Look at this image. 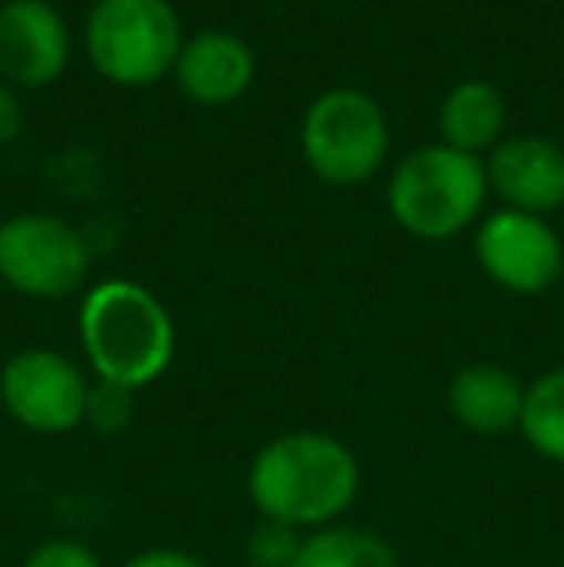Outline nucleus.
<instances>
[{"label": "nucleus", "mask_w": 564, "mask_h": 567, "mask_svg": "<svg viewBox=\"0 0 564 567\" xmlns=\"http://www.w3.org/2000/svg\"><path fill=\"white\" fill-rule=\"evenodd\" d=\"M391 127L376 97L360 90H329L301 120V155L329 186H360L383 166Z\"/></svg>", "instance_id": "nucleus-5"}, {"label": "nucleus", "mask_w": 564, "mask_h": 567, "mask_svg": "<svg viewBox=\"0 0 564 567\" xmlns=\"http://www.w3.org/2000/svg\"><path fill=\"white\" fill-rule=\"evenodd\" d=\"M78 337L98 382L124 390H143L163 379L178 343L163 301L129 278H109L85 293Z\"/></svg>", "instance_id": "nucleus-2"}, {"label": "nucleus", "mask_w": 564, "mask_h": 567, "mask_svg": "<svg viewBox=\"0 0 564 567\" xmlns=\"http://www.w3.org/2000/svg\"><path fill=\"white\" fill-rule=\"evenodd\" d=\"M90 278L82 231L47 213H23L0 225V282L39 301L70 298Z\"/></svg>", "instance_id": "nucleus-6"}, {"label": "nucleus", "mask_w": 564, "mask_h": 567, "mask_svg": "<svg viewBox=\"0 0 564 567\" xmlns=\"http://www.w3.org/2000/svg\"><path fill=\"white\" fill-rule=\"evenodd\" d=\"M301 540H306V533L259 517V525L244 540V560H248V567H294L301 553Z\"/></svg>", "instance_id": "nucleus-16"}, {"label": "nucleus", "mask_w": 564, "mask_h": 567, "mask_svg": "<svg viewBox=\"0 0 564 567\" xmlns=\"http://www.w3.org/2000/svg\"><path fill=\"white\" fill-rule=\"evenodd\" d=\"M519 433L542 460L564 463V367H550L526 386Z\"/></svg>", "instance_id": "nucleus-15"}, {"label": "nucleus", "mask_w": 564, "mask_h": 567, "mask_svg": "<svg viewBox=\"0 0 564 567\" xmlns=\"http://www.w3.org/2000/svg\"><path fill=\"white\" fill-rule=\"evenodd\" d=\"M70 31L47 0L0 4V78L23 90H43L66 70Z\"/></svg>", "instance_id": "nucleus-9"}, {"label": "nucleus", "mask_w": 564, "mask_h": 567, "mask_svg": "<svg viewBox=\"0 0 564 567\" xmlns=\"http://www.w3.org/2000/svg\"><path fill=\"white\" fill-rule=\"evenodd\" d=\"M506 101L488 82H460L441 105V140L444 147L480 155L491 151L503 135Z\"/></svg>", "instance_id": "nucleus-13"}, {"label": "nucleus", "mask_w": 564, "mask_h": 567, "mask_svg": "<svg viewBox=\"0 0 564 567\" xmlns=\"http://www.w3.org/2000/svg\"><path fill=\"white\" fill-rule=\"evenodd\" d=\"M132 410H136V390L113 386V382H93L90 402H85V425L113 436L121 429H129Z\"/></svg>", "instance_id": "nucleus-17"}, {"label": "nucleus", "mask_w": 564, "mask_h": 567, "mask_svg": "<svg viewBox=\"0 0 564 567\" xmlns=\"http://www.w3.org/2000/svg\"><path fill=\"white\" fill-rule=\"evenodd\" d=\"M23 567H105V560H101L98 548H90L85 540L51 537V540H43V545L31 548Z\"/></svg>", "instance_id": "nucleus-18"}, {"label": "nucleus", "mask_w": 564, "mask_h": 567, "mask_svg": "<svg viewBox=\"0 0 564 567\" xmlns=\"http://www.w3.org/2000/svg\"><path fill=\"white\" fill-rule=\"evenodd\" d=\"M526 382L499 363L460 367L449 382V413L460 429L475 436L514 433L522 421Z\"/></svg>", "instance_id": "nucleus-12"}, {"label": "nucleus", "mask_w": 564, "mask_h": 567, "mask_svg": "<svg viewBox=\"0 0 564 567\" xmlns=\"http://www.w3.org/2000/svg\"><path fill=\"white\" fill-rule=\"evenodd\" d=\"M20 127H23L20 101H16L12 85L0 82V147H4V143H12L16 135H20Z\"/></svg>", "instance_id": "nucleus-20"}, {"label": "nucleus", "mask_w": 564, "mask_h": 567, "mask_svg": "<svg viewBox=\"0 0 564 567\" xmlns=\"http://www.w3.org/2000/svg\"><path fill=\"white\" fill-rule=\"evenodd\" d=\"M178 90L197 105H228L244 97L256 78V54L244 39L225 35V31H205L182 43L178 62H174Z\"/></svg>", "instance_id": "nucleus-11"}, {"label": "nucleus", "mask_w": 564, "mask_h": 567, "mask_svg": "<svg viewBox=\"0 0 564 567\" xmlns=\"http://www.w3.org/2000/svg\"><path fill=\"white\" fill-rule=\"evenodd\" d=\"M90 386L82 367L54 348H23L0 367V405L16 425L39 436L85 425Z\"/></svg>", "instance_id": "nucleus-7"}, {"label": "nucleus", "mask_w": 564, "mask_h": 567, "mask_svg": "<svg viewBox=\"0 0 564 567\" xmlns=\"http://www.w3.org/2000/svg\"><path fill=\"white\" fill-rule=\"evenodd\" d=\"M124 567H209L202 556L186 553V548H143Z\"/></svg>", "instance_id": "nucleus-19"}, {"label": "nucleus", "mask_w": 564, "mask_h": 567, "mask_svg": "<svg viewBox=\"0 0 564 567\" xmlns=\"http://www.w3.org/2000/svg\"><path fill=\"white\" fill-rule=\"evenodd\" d=\"M248 502L264 522L317 533L340 525L360 494V460L340 436L294 429L271 436L248 463Z\"/></svg>", "instance_id": "nucleus-1"}, {"label": "nucleus", "mask_w": 564, "mask_h": 567, "mask_svg": "<svg viewBox=\"0 0 564 567\" xmlns=\"http://www.w3.org/2000/svg\"><path fill=\"white\" fill-rule=\"evenodd\" d=\"M488 186L506 202V209L545 217L564 205V151L542 135H519L491 147Z\"/></svg>", "instance_id": "nucleus-10"}, {"label": "nucleus", "mask_w": 564, "mask_h": 567, "mask_svg": "<svg viewBox=\"0 0 564 567\" xmlns=\"http://www.w3.org/2000/svg\"><path fill=\"white\" fill-rule=\"evenodd\" d=\"M488 171L475 155L452 147H418L394 166L387 209L394 225L418 239L460 236L488 202Z\"/></svg>", "instance_id": "nucleus-3"}, {"label": "nucleus", "mask_w": 564, "mask_h": 567, "mask_svg": "<svg viewBox=\"0 0 564 567\" xmlns=\"http://www.w3.org/2000/svg\"><path fill=\"white\" fill-rule=\"evenodd\" d=\"M475 259L503 290L545 293L564 270V247L545 217L499 209L475 231Z\"/></svg>", "instance_id": "nucleus-8"}, {"label": "nucleus", "mask_w": 564, "mask_h": 567, "mask_svg": "<svg viewBox=\"0 0 564 567\" xmlns=\"http://www.w3.org/2000/svg\"><path fill=\"white\" fill-rule=\"evenodd\" d=\"M294 567H402L399 553L363 525H329L306 533Z\"/></svg>", "instance_id": "nucleus-14"}, {"label": "nucleus", "mask_w": 564, "mask_h": 567, "mask_svg": "<svg viewBox=\"0 0 564 567\" xmlns=\"http://www.w3.org/2000/svg\"><path fill=\"white\" fill-rule=\"evenodd\" d=\"M182 51V23L171 0H98L85 20V54L113 85H143L171 74Z\"/></svg>", "instance_id": "nucleus-4"}]
</instances>
